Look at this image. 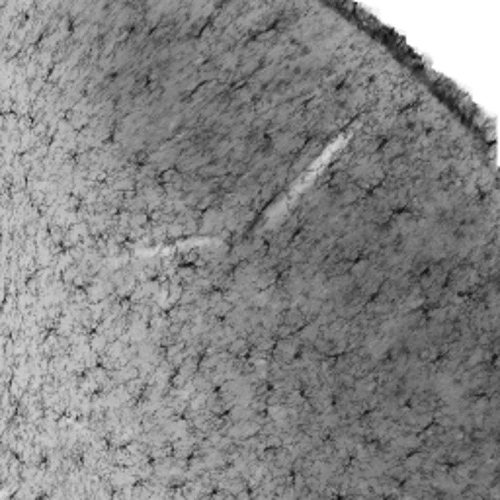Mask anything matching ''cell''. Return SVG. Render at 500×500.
<instances>
[{
  "label": "cell",
  "instance_id": "1",
  "mask_svg": "<svg viewBox=\"0 0 500 500\" xmlns=\"http://www.w3.org/2000/svg\"><path fill=\"white\" fill-rule=\"evenodd\" d=\"M256 190H258V184H256V180L250 176H244L242 180H237V188H235V192L241 195V197H250V195L256 194Z\"/></svg>",
  "mask_w": 500,
  "mask_h": 500
},
{
  "label": "cell",
  "instance_id": "2",
  "mask_svg": "<svg viewBox=\"0 0 500 500\" xmlns=\"http://www.w3.org/2000/svg\"><path fill=\"white\" fill-rule=\"evenodd\" d=\"M250 86L248 88H239L237 92H235V96H233V106H242V104H246V102H250Z\"/></svg>",
  "mask_w": 500,
  "mask_h": 500
}]
</instances>
